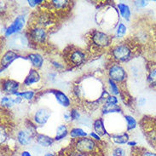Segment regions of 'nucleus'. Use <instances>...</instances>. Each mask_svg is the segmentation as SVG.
I'll return each instance as SVG.
<instances>
[{
    "label": "nucleus",
    "mask_w": 156,
    "mask_h": 156,
    "mask_svg": "<svg viewBox=\"0 0 156 156\" xmlns=\"http://www.w3.org/2000/svg\"><path fill=\"white\" fill-rule=\"evenodd\" d=\"M51 112L46 108H40L36 110L35 114L34 115V120L36 125L44 126L49 120L51 117Z\"/></svg>",
    "instance_id": "9d476101"
},
{
    "label": "nucleus",
    "mask_w": 156,
    "mask_h": 156,
    "mask_svg": "<svg viewBox=\"0 0 156 156\" xmlns=\"http://www.w3.org/2000/svg\"><path fill=\"white\" fill-rule=\"evenodd\" d=\"M69 131H68V127L66 125H60L56 129V134L55 136V141H61L63 138H65L68 135Z\"/></svg>",
    "instance_id": "a211bd4d"
},
{
    "label": "nucleus",
    "mask_w": 156,
    "mask_h": 156,
    "mask_svg": "<svg viewBox=\"0 0 156 156\" xmlns=\"http://www.w3.org/2000/svg\"><path fill=\"white\" fill-rule=\"evenodd\" d=\"M16 100L15 98L11 97H3L1 98V106L5 108H12L13 106L16 105Z\"/></svg>",
    "instance_id": "b1692460"
},
{
    "label": "nucleus",
    "mask_w": 156,
    "mask_h": 156,
    "mask_svg": "<svg viewBox=\"0 0 156 156\" xmlns=\"http://www.w3.org/2000/svg\"><path fill=\"white\" fill-rule=\"evenodd\" d=\"M126 27L120 22L118 25L115 35H116L117 38H122V37H124L126 35Z\"/></svg>",
    "instance_id": "bb28decb"
},
{
    "label": "nucleus",
    "mask_w": 156,
    "mask_h": 156,
    "mask_svg": "<svg viewBox=\"0 0 156 156\" xmlns=\"http://www.w3.org/2000/svg\"><path fill=\"white\" fill-rule=\"evenodd\" d=\"M69 135L70 136L73 138V139H76V138H81V137H85L87 136V133L81 128L79 127H74L72 128L70 131H69Z\"/></svg>",
    "instance_id": "4be33fe9"
},
{
    "label": "nucleus",
    "mask_w": 156,
    "mask_h": 156,
    "mask_svg": "<svg viewBox=\"0 0 156 156\" xmlns=\"http://www.w3.org/2000/svg\"><path fill=\"white\" fill-rule=\"evenodd\" d=\"M70 115H71V119L72 120H77V121H79V119L81 118V114L78 111V109L76 108H73L70 111Z\"/></svg>",
    "instance_id": "7c9ffc66"
},
{
    "label": "nucleus",
    "mask_w": 156,
    "mask_h": 156,
    "mask_svg": "<svg viewBox=\"0 0 156 156\" xmlns=\"http://www.w3.org/2000/svg\"><path fill=\"white\" fill-rule=\"evenodd\" d=\"M90 40L93 46L96 48H107L111 44V38L108 34L97 30L91 33Z\"/></svg>",
    "instance_id": "0eeeda50"
},
{
    "label": "nucleus",
    "mask_w": 156,
    "mask_h": 156,
    "mask_svg": "<svg viewBox=\"0 0 156 156\" xmlns=\"http://www.w3.org/2000/svg\"><path fill=\"white\" fill-rule=\"evenodd\" d=\"M125 119L127 122V131H131L136 126V121L131 115H125Z\"/></svg>",
    "instance_id": "a878e982"
},
{
    "label": "nucleus",
    "mask_w": 156,
    "mask_h": 156,
    "mask_svg": "<svg viewBox=\"0 0 156 156\" xmlns=\"http://www.w3.org/2000/svg\"><path fill=\"white\" fill-rule=\"evenodd\" d=\"M34 141L42 148H49L54 144L55 139L44 134H37Z\"/></svg>",
    "instance_id": "4468645a"
},
{
    "label": "nucleus",
    "mask_w": 156,
    "mask_h": 156,
    "mask_svg": "<svg viewBox=\"0 0 156 156\" xmlns=\"http://www.w3.org/2000/svg\"><path fill=\"white\" fill-rule=\"evenodd\" d=\"M44 156H55V154H53L52 152H46L44 154Z\"/></svg>",
    "instance_id": "37998d69"
},
{
    "label": "nucleus",
    "mask_w": 156,
    "mask_h": 156,
    "mask_svg": "<svg viewBox=\"0 0 156 156\" xmlns=\"http://www.w3.org/2000/svg\"><path fill=\"white\" fill-rule=\"evenodd\" d=\"M51 4L54 7L55 9H57V10H62V9H64L68 7V5L69 4V2L68 1H64V0H53L51 1Z\"/></svg>",
    "instance_id": "5701e85b"
},
{
    "label": "nucleus",
    "mask_w": 156,
    "mask_h": 156,
    "mask_svg": "<svg viewBox=\"0 0 156 156\" xmlns=\"http://www.w3.org/2000/svg\"><path fill=\"white\" fill-rule=\"evenodd\" d=\"M27 37L29 38L30 43L43 44H45L47 39V31L43 27L34 26L27 32Z\"/></svg>",
    "instance_id": "20e7f679"
},
{
    "label": "nucleus",
    "mask_w": 156,
    "mask_h": 156,
    "mask_svg": "<svg viewBox=\"0 0 156 156\" xmlns=\"http://www.w3.org/2000/svg\"><path fill=\"white\" fill-rule=\"evenodd\" d=\"M134 4L137 8H144L148 4V2L147 1H135Z\"/></svg>",
    "instance_id": "f704fd0d"
},
{
    "label": "nucleus",
    "mask_w": 156,
    "mask_h": 156,
    "mask_svg": "<svg viewBox=\"0 0 156 156\" xmlns=\"http://www.w3.org/2000/svg\"><path fill=\"white\" fill-rule=\"evenodd\" d=\"M90 136H91V138L94 140H96V141H98V142H101V136L97 134L95 131H93V132H90Z\"/></svg>",
    "instance_id": "e433bc0d"
},
{
    "label": "nucleus",
    "mask_w": 156,
    "mask_h": 156,
    "mask_svg": "<svg viewBox=\"0 0 156 156\" xmlns=\"http://www.w3.org/2000/svg\"><path fill=\"white\" fill-rule=\"evenodd\" d=\"M73 146L76 152L85 156L95 155L98 153L99 148V144H97L94 139L87 136L73 140Z\"/></svg>",
    "instance_id": "f257e3e1"
},
{
    "label": "nucleus",
    "mask_w": 156,
    "mask_h": 156,
    "mask_svg": "<svg viewBox=\"0 0 156 156\" xmlns=\"http://www.w3.org/2000/svg\"><path fill=\"white\" fill-rule=\"evenodd\" d=\"M111 55L113 59L119 62H125L131 58L132 50L129 44L126 43H120L112 48Z\"/></svg>",
    "instance_id": "f03ea898"
},
{
    "label": "nucleus",
    "mask_w": 156,
    "mask_h": 156,
    "mask_svg": "<svg viewBox=\"0 0 156 156\" xmlns=\"http://www.w3.org/2000/svg\"><path fill=\"white\" fill-rule=\"evenodd\" d=\"M146 102V99L144 98V97H142V98H140L139 99V105L143 106L144 105V103Z\"/></svg>",
    "instance_id": "79ce46f5"
},
{
    "label": "nucleus",
    "mask_w": 156,
    "mask_h": 156,
    "mask_svg": "<svg viewBox=\"0 0 156 156\" xmlns=\"http://www.w3.org/2000/svg\"><path fill=\"white\" fill-rule=\"evenodd\" d=\"M27 59L35 69L40 68L44 64V57L38 53H30L27 55Z\"/></svg>",
    "instance_id": "dca6fc26"
},
{
    "label": "nucleus",
    "mask_w": 156,
    "mask_h": 156,
    "mask_svg": "<svg viewBox=\"0 0 156 156\" xmlns=\"http://www.w3.org/2000/svg\"><path fill=\"white\" fill-rule=\"evenodd\" d=\"M112 156H126V151L121 147H116L112 151Z\"/></svg>",
    "instance_id": "c756f323"
},
{
    "label": "nucleus",
    "mask_w": 156,
    "mask_h": 156,
    "mask_svg": "<svg viewBox=\"0 0 156 156\" xmlns=\"http://www.w3.org/2000/svg\"><path fill=\"white\" fill-rule=\"evenodd\" d=\"M93 129H94L95 132L100 136L108 135V132H107L105 126H104V120L102 118L97 119L93 122Z\"/></svg>",
    "instance_id": "f3484780"
},
{
    "label": "nucleus",
    "mask_w": 156,
    "mask_h": 156,
    "mask_svg": "<svg viewBox=\"0 0 156 156\" xmlns=\"http://www.w3.org/2000/svg\"><path fill=\"white\" fill-rule=\"evenodd\" d=\"M118 101V98L115 96H109L105 100V103H108V104H117Z\"/></svg>",
    "instance_id": "72a5a7b5"
},
{
    "label": "nucleus",
    "mask_w": 156,
    "mask_h": 156,
    "mask_svg": "<svg viewBox=\"0 0 156 156\" xmlns=\"http://www.w3.org/2000/svg\"><path fill=\"white\" fill-rule=\"evenodd\" d=\"M112 140L116 144H126L129 142V135L126 132L117 135H111Z\"/></svg>",
    "instance_id": "412c9836"
},
{
    "label": "nucleus",
    "mask_w": 156,
    "mask_h": 156,
    "mask_svg": "<svg viewBox=\"0 0 156 156\" xmlns=\"http://www.w3.org/2000/svg\"><path fill=\"white\" fill-rule=\"evenodd\" d=\"M138 152L137 153V156H156V154L154 152H151V151H149V150H145V149H143V150H141L139 151V149H138Z\"/></svg>",
    "instance_id": "473e14b6"
},
{
    "label": "nucleus",
    "mask_w": 156,
    "mask_h": 156,
    "mask_svg": "<svg viewBox=\"0 0 156 156\" xmlns=\"http://www.w3.org/2000/svg\"><path fill=\"white\" fill-rule=\"evenodd\" d=\"M20 88V83L11 79H6L2 80V89L8 95H15L18 92Z\"/></svg>",
    "instance_id": "9b49d317"
},
{
    "label": "nucleus",
    "mask_w": 156,
    "mask_h": 156,
    "mask_svg": "<svg viewBox=\"0 0 156 156\" xmlns=\"http://www.w3.org/2000/svg\"><path fill=\"white\" fill-rule=\"evenodd\" d=\"M136 142H135V141H132V142H128L127 143V145L128 146H130V147H136Z\"/></svg>",
    "instance_id": "a19ab883"
},
{
    "label": "nucleus",
    "mask_w": 156,
    "mask_h": 156,
    "mask_svg": "<svg viewBox=\"0 0 156 156\" xmlns=\"http://www.w3.org/2000/svg\"><path fill=\"white\" fill-rule=\"evenodd\" d=\"M43 3H44L43 0H31V1H28V4L31 7H33V8L38 5V4H43Z\"/></svg>",
    "instance_id": "c9c22d12"
},
{
    "label": "nucleus",
    "mask_w": 156,
    "mask_h": 156,
    "mask_svg": "<svg viewBox=\"0 0 156 156\" xmlns=\"http://www.w3.org/2000/svg\"><path fill=\"white\" fill-rule=\"evenodd\" d=\"M34 95H35V93L33 90H27V91H21V92L18 91L14 96H16V97H21V98H24L25 100L31 101L34 97Z\"/></svg>",
    "instance_id": "393cba45"
},
{
    "label": "nucleus",
    "mask_w": 156,
    "mask_h": 156,
    "mask_svg": "<svg viewBox=\"0 0 156 156\" xmlns=\"http://www.w3.org/2000/svg\"><path fill=\"white\" fill-rule=\"evenodd\" d=\"M30 40L27 35L23 34H16L9 39V47L11 51H23L28 47Z\"/></svg>",
    "instance_id": "39448f33"
},
{
    "label": "nucleus",
    "mask_w": 156,
    "mask_h": 156,
    "mask_svg": "<svg viewBox=\"0 0 156 156\" xmlns=\"http://www.w3.org/2000/svg\"><path fill=\"white\" fill-rule=\"evenodd\" d=\"M148 81L150 84L156 86V68H153L151 71H149L148 75Z\"/></svg>",
    "instance_id": "cd10ccee"
},
{
    "label": "nucleus",
    "mask_w": 156,
    "mask_h": 156,
    "mask_svg": "<svg viewBox=\"0 0 156 156\" xmlns=\"http://www.w3.org/2000/svg\"><path fill=\"white\" fill-rule=\"evenodd\" d=\"M79 123L80 125H83V126H89V125L91 124V119L87 117V116H81V118L79 119Z\"/></svg>",
    "instance_id": "2f4dec72"
},
{
    "label": "nucleus",
    "mask_w": 156,
    "mask_h": 156,
    "mask_svg": "<svg viewBox=\"0 0 156 156\" xmlns=\"http://www.w3.org/2000/svg\"><path fill=\"white\" fill-rule=\"evenodd\" d=\"M86 58V55L84 51L80 49H73L71 51H68L66 55V62L68 65L73 67H78L84 63Z\"/></svg>",
    "instance_id": "423d86ee"
},
{
    "label": "nucleus",
    "mask_w": 156,
    "mask_h": 156,
    "mask_svg": "<svg viewBox=\"0 0 156 156\" xmlns=\"http://www.w3.org/2000/svg\"><path fill=\"white\" fill-rule=\"evenodd\" d=\"M108 84H109L110 90L112 94L114 96H116L119 94V88L118 84H116V82H114V80H112L111 79H108Z\"/></svg>",
    "instance_id": "c85d7f7f"
},
{
    "label": "nucleus",
    "mask_w": 156,
    "mask_h": 156,
    "mask_svg": "<svg viewBox=\"0 0 156 156\" xmlns=\"http://www.w3.org/2000/svg\"><path fill=\"white\" fill-rule=\"evenodd\" d=\"M36 132V126L34 125L27 126L25 128H22L17 131L16 141L21 146H28L32 144V142L35 139V136H37Z\"/></svg>",
    "instance_id": "7ed1b4c3"
},
{
    "label": "nucleus",
    "mask_w": 156,
    "mask_h": 156,
    "mask_svg": "<svg viewBox=\"0 0 156 156\" xmlns=\"http://www.w3.org/2000/svg\"><path fill=\"white\" fill-rule=\"evenodd\" d=\"M18 57H19V55L14 51H6L4 54V55H3L2 60H1V66H2V68H7L8 66H9Z\"/></svg>",
    "instance_id": "ddd939ff"
},
{
    "label": "nucleus",
    "mask_w": 156,
    "mask_h": 156,
    "mask_svg": "<svg viewBox=\"0 0 156 156\" xmlns=\"http://www.w3.org/2000/svg\"><path fill=\"white\" fill-rule=\"evenodd\" d=\"M10 156H16V155H10Z\"/></svg>",
    "instance_id": "c03bdc74"
},
{
    "label": "nucleus",
    "mask_w": 156,
    "mask_h": 156,
    "mask_svg": "<svg viewBox=\"0 0 156 156\" xmlns=\"http://www.w3.org/2000/svg\"><path fill=\"white\" fill-rule=\"evenodd\" d=\"M118 7L119 10V13L121 15V16L126 20V21H130V18H131V9L129 8V6L126 4H122V3H119L117 5Z\"/></svg>",
    "instance_id": "6ab92c4d"
},
{
    "label": "nucleus",
    "mask_w": 156,
    "mask_h": 156,
    "mask_svg": "<svg viewBox=\"0 0 156 156\" xmlns=\"http://www.w3.org/2000/svg\"><path fill=\"white\" fill-rule=\"evenodd\" d=\"M52 65L55 67L56 69H61V68H63V66L62 65H61L60 63H58V62H55V61H53L52 62Z\"/></svg>",
    "instance_id": "4c0bfd02"
},
{
    "label": "nucleus",
    "mask_w": 156,
    "mask_h": 156,
    "mask_svg": "<svg viewBox=\"0 0 156 156\" xmlns=\"http://www.w3.org/2000/svg\"><path fill=\"white\" fill-rule=\"evenodd\" d=\"M108 76L114 82L121 83L126 79V72L120 65L114 64L108 69Z\"/></svg>",
    "instance_id": "1a4fd4ad"
},
{
    "label": "nucleus",
    "mask_w": 156,
    "mask_h": 156,
    "mask_svg": "<svg viewBox=\"0 0 156 156\" xmlns=\"http://www.w3.org/2000/svg\"><path fill=\"white\" fill-rule=\"evenodd\" d=\"M51 92L54 94V96L55 97L56 101H58V103H60L62 107L68 108L70 106V99L68 98V97L62 91L58 90H51Z\"/></svg>",
    "instance_id": "2eb2a0df"
},
{
    "label": "nucleus",
    "mask_w": 156,
    "mask_h": 156,
    "mask_svg": "<svg viewBox=\"0 0 156 156\" xmlns=\"http://www.w3.org/2000/svg\"><path fill=\"white\" fill-rule=\"evenodd\" d=\"M26 20L24 16H18L14 20L12 23L6 28L5 33H4V36L6 38H9V37H11L13 35H15V34H20V32L23 29Z\"/></svg>",
    "instance_id": "6e6552de"
},
{
    "label": "nucleus",
    "mask_w": 156,
    "mask_h": 156,
    "mask_svg": "<svg viewBox=\"0 0 156 156\" xmlns=\"http://www.w3.org/2000/svg\"><path fill=\"white\" fill-rule=\"evenodd\" d=\"M40 74L37 71V69L35 68H31L29 70V73L27 74V76L26 77L24 80V84L26 86H30L32 84H37L40 81Z\"/></svg>",
    "instance_id": "f8f14e48"
},
{
    "label": "nucleus",
    "mask_w": 156,
    "mask_h": 156,
    "mask_svg": "<svg viewBox=\"0 0 156 156\" xmlns=\"http://www.w3.org/2000/svg\"><path fill=\"white\" fill-rule=\"evenodd\" d=\"M64 119L67 120V121H68L69 119H71V115H70V112H68V113H66V114H64L63 115ZM72 120V119H71Z\"/></svg>",
    "instance_id": "ea45409f"
},
{
    "label": "nucleus",
    "mask_w": 156,
    "mask_h": 156,
    "mask_svg": "<svg viewBox=\"0 0 156 156\" xmlns=\"http://www.w3.org/2000/svg\"><path fill=\"white\" fill-rule=\"evenodd\" d=\"M101 111H102L103 114H111V113H119V112H121V108L117 104H108V103H105L102 107Z\"/></svg>",
    "instance_id": "aec40b11"
},
{
    "label": "nucleus",
    "mask_w": 156,
    "mask_h": 156,
    "mask_svg": "<svg viewBox=\"0 0 156 156\" xmlns=\"http://www.w3.org/2000/svg\"><path fill=\"white\" fill-rule=\"evenodd\" d=\"M21 156H33V155H32V154H31L29 151H27V150H23V151L21 153Z\"/></svg>",
    "instance_id": "58836bf2"
}]
</instances>
